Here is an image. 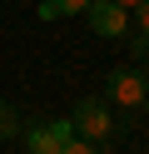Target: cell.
<instances>
[{
	"mask_svg": "<svg viewBox=\"0 0 149 154\" xmlns=\"http://www.w3.org/2000/svg\"><path fill=\"white\" fill-rule=\"evenodd\" d=\"M129 50H134V60H144V55H149V40H129Z\"/></svg>",
	"mask_w": 149,
	"mask_h": 154,
	"instance_id": "9c48e42d",
	"label": "cell"
},
{
	"mask_svg": "<svg viewBox=\"0 0 149 154\" xmlns=\"http://www.w3.org/2000/svg\"><path fill=\"white\" fill-rule=\"evenodd\" d=\"M89 0H45L40 5V20H60V15H85Z\"/></svg>",
	"mask_w": 149,
	"mask_h": 154,
	"instance_id": "5b68a950",
	"label": "cell"
},
{
	"mask_svg": "<svg viewBox=\"0 0 149 154\" xmlns=\"http://www.w3.org/2000/svg\"><path fill=\"white\" fill-rule=\"evenodd\" d=\"M139 109H144V114H149V94H144V104H139Z\"/></svg>",
	"mask_w": 149,
	"mask_h": 154,
	"instance_id": "8fae6325",
	"label": "cell"
},
{
	"mask_svg": "<svg viewBox=\"0 0 149 154\" xmlns=\"http://www.w3.org/2000/svg\"><path fill=\"white\" fill-rule=\"evenodd\" d=\"M114 5H119V10H134V5H139V0H114Z\"/></svg>",
	"mask_w": 149,
	"mask_h": 154,
	"instance_id": "30bf717a",
	"label": "cell"
},
{
	"mask_svg": "<svg viewBox=\"0 0 149 154\" xmlns=\"http://www.w3.org/2000/svg\"><path fill=\"white\" fill-rule=\"evenodd\" d=\"M134 10H139V35H144V40H149V0H139Z\"/></svg>",
	"mask_w": 149,
	"mask_h": 154,
	"instance_id": "ba28073f",
	"label": "cell"
},
{
	"mask_svg": "<svg viewBox=\"0 0 149 154\" xmlns=\"http://www.w3.org/2000/svg\"><path fill=\"white\" fill-rule=\"evenodd\" d=\"M60 154H99V144H89V139H70V144H60Z\"/></svg>",
	"mask_w": 149,
	"mask_h": 154,
	"instance_id": "52a82bcc",
	"label": "cell"
},
{
	"mask_svg": "<svg viewBox=\"0 0 149 154\" xmlns=\"http://www.w3.org/2000/svg\"><path fill=\"white\" fill-rule=\"evenodd\" d=\"M144 80H149V55H144Z\"/></svg>",
	"mask_w": 149,
	"mask_h": 154,
	"instance_id": "7c38bea8",
	"label": "cell"
},
{
	"mask_svg": "<svg viewBox=\"0 0 149 154\" xmlns=\"http://www.w3.org/2000/svg\"><path fill=\"white\" fill-rule=\"evenodd\" d=\"M85 20H89V30H95V35H104V40H119V35L129 30V10H119L114 0H89Z\"/></svg>",
	"mask_w": 149,
	"mask_h": 154,
	"instance_id": "3957f363",
	"label": "cell"
},
{
	"mask_svg": "<svg viewBox=\"0 0 149 154\" xmlns=\"http://www.w3.org/2000/svg\"><path fill=\"white\" fill-rule=\"evenodd\" d=\"M25 149L30 154H60V139H55V129H50V119L25 129Z\"/></svg>",
	"mask_w": 149,
	"mask_h": 154,
	"instance_id": "277c9868",
	"label": "cell"
},
{
	"mask_svg": "<svg viewBox=\"0 0 149 154\" xmlns=\"http://www.w3.org/2000/svg\"><path fill=\"white\" fill-rule=\"evenodd\" d=\"M104 94L119 104V109H139V104H144V94H149V80H144L139 70H109Z\"/></svg>",
	"mask_w": 149,
	"mask_h": 154,
	"instance_id": "7a4b0ae2",
	"label": "cell"
},
{
	"mask_svg": "<svg viewBox=\"0 0 149 154\" xmlns=\"http://www.w3.org/2000/svg\"><path fill=\"white\" fill-rule=\"evenodd\" d=\"M15 134H20V119H15V109L0 100V139H15Z\"/></svg>",
	"mask_w": 149,
	"mask_h": 154,
	"instance_id": "8992f818",
	"label": "cell"
},
{
	"mask_svg": "<svg viewBox=\"0 0 149 154\" xmlns=\"http://www.w3.org/2000/svg\"><path fill=\"white\" fill-rule=\"evenodd\" d=\"M70 124H75V134H79V139H89V144H104V139H114V134H119V119L109 114V104H99V100H85V104L75 109V119H70Z\"/></svg>",
	"mask_w": 149,
	"mask_h": 154,
	"instance_id": "6da1fadb",
	"label": "cell"
}]
</instances>
